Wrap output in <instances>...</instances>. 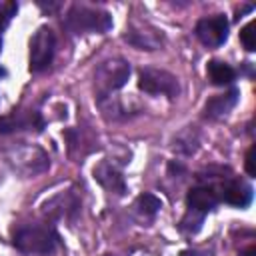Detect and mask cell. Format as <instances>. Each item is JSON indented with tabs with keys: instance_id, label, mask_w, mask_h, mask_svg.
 Listing matches in <instances>:
<instances>
[{
	"instance_id": "obj_1",
	"label": "cell",
	"mask_w": 256,
	"mask_h": 256,
	"mask_svg": "<svg viewBox=\"0 0 256 256\" xmlns=\"http://www.w3.org/2000/svg\"><path fill=\"white\" fill-rule=\"evenodd\" d=\"M60 236L50 224L28 222L12 230V244L22 254L30 256H48L58 248Z\"/></svg>"
},
{
	"instance_id": "obj_2",
	"label": "cell",
	"mask_w": 256,
	"mask_h": 256,
	"mask_svg": "<svg viewBox=\"0 0 256 256\" xmlns=\"http://www.w3.org/2000/svg\"><path fill=\"white\" fill-rule=\"evenodd\" d=\"M64 22L74 34H104L112 28L110 12L88 4H72L66 12Z\"/></svg>"
},
{
	"instance_id": "obj_3",
	"label": "cell",
	"mask_w": 256,
	"mask_h": 256,
	"mask_svg": "<svg viewBox=\"0 0 256 256\" xmlns=\"http://www.w3.org/2000/svg\"><path fill=\"white\" fill-rule=\"evenodd\" d=\"M130 78V64L124 58H106L94 70V90L100 102L112 96V92L120 90Z\"/></svg>"
},
{
	"instance_id": "obj_4",
	"label": "cell",
	"mask_w": 256,
	"mask_h": 256,
	"mask_svg": "<svg viewBox=\"0 0 256 256\" xmlns=\"http://www.w3.org/2000/svg\"><path fill=\"white\" fill-rule=\"evenodd\" d=\"M56 52V34L50 26H40L30 38V70L44 72L50 68Z\"/></svg>"
},
{
	"instance_id": "obj_5",
	"label": "cell",
	"mask_w": 256,
	"mask_h": 256,
	"mask_svg": "<svg viewBox=\"0 0 256 256\" xmlns=\"http://www.w3.org/2000/svg\"><path fill=\"white\" fill-rule=\"evenodd\" d=\"M138 88L146 94H162L168 98H174L180 94V82L178 78L162 68H142L138 74Z\"/></svg>"
},
{
	"instance_id": "obj_6",
	"label": "cell",
	"mask_w": 256,
	"mask_h": 256,
	"mask_svg": "<svg viewBox=\"0 0 256 256\" xmlns=\"http://www.w3.org/2000/svg\"><path fill=\"white\" fill-rule=\"evenodd\" d=\"M8 162L14 166V170L26 174V176H34L40 174L48 168V156L42 148L34 146V144H22L18 148H14L8 154Z\"/></svg>"
},
{
	"instance_id": "obj_7",
	"label": "cell",
	"mask_w": 256,
	"mask_h": 256,
	"mask_svg": "<svg viewBox=\"0 0 256 256\" xmlns=\"http://www.w3.org/2000/svg\"><path fill=\"white\" fill-rule=\"evenodd\" d=\"M228 18L224 14H212V16H204L196 22V36L198 40L208 46V48H218L220 44L226 42L228 38Z\"/></svg>"
},
{
	"instance_id": "obj_8",
	"label": "cell",
	"mask_w": 256,
	"mask_h": 256,
	"mask_svg": "<svg viewBox=\"0 0 256 256\" xmlns=\"http://www.w3.org/2000/svg\"><path fill=\"white\" fill-rule=\"evenodd\" d=\"M80 198L74 190L58 192L54 198H50L44 204V214L54 218V220H70L74 222L76 216L80 214Z\"/></svg>"
},
{
	"instance_id": "obj_9",
	"label": "cell",
	"mask_w": 256,
	"mask_h": 256,
	"mask_svg": "<svg viewBox=\"0 0 256 256\" xmlns=\"http://www.w3.org/2000/svg\"><path fill=\"white\" fill-rule=\"evenodd\" d=\"M214 190L218 194V200H222L230 206L246 208L252 202V188L234 176H226L218 186H214Z\"/></svg>"
},
{
	"instance_id": "obj_10",
	"label": "cell",
	"mask_w": 256,
	"mask_h": 256,
	"mask_svg": "<svg viewBox=\"0 0 256 256\" xmlns=\"http://www.w3.org/2000/svg\"><path fill=\"white\" fill-rule=\"evenodd\" d=\"M218 194L214 190L212 184H198L194 188H190L188 196H186V204H188V214H194L198 218H204L208 212H212L218 206Z\"/></svg>"
},
{
	"instance_id": "obj_11",
	"label": "cell",
	"mask_w": 256,
	"mask_h": 256,
	"mask_svg": "<svg viewBox=\"0 0 256 256\" xmlns=\"http://www.w3.org/2000/svg\"><path fill=\"white\" fill-rule=\"evenodd\" d=\"M124 40L138 50H156L162 46L160 30L150 24H132L124 34Z\"/></svg>"
},
{
	"instance_id": "obj_12",
	"label": "cell",
	"mask_w": 256,
	"mask_h": 256,
	"mask_svg": "<svg viewBox=\"0 0 256 256\" xmlns=\"http://www.w3.org/2000/svg\"><path fill=\"white\" fill-rule=\"evenodd\" d=\"M44 122L38 112H12L0 118V134H12L18 130H42Z\"/></svg>"
},
{
	"instance_id": "obj_13",
	"label": "cell",
	"mask_w": 256,
	"mask_h": 256,
	"mask_svg": "<svg viewBox=\"0 0 256 256\" xmlns=\"http://www.w3.org/2000/svg\"><path fill=\"white\" fill-rule=\"evenodd\" d=\"M236 102H238V90H236V88H230V90L224 92V94H216V96L208 98L206 104H204L202 114H204V118H208V120L224 118V116L236 106Z\"/></svg>"
},
{
	"instance_id": "obj_14",
	"label": "cell",
	"mask_w": 256,
	"mask_h": 256,
	"mask_svg": "<svg viewBox=\"0 0 256 256\" xmlns=\"http://www.w3.org/2000/svg\"><path fill=\"white\" fill-rule=\"evenodd\" d=\"M94 178L110 192V194H116V196H122L126 192V182H124V176L122 172L110 164V162H102L94 168Z\"/></svg>"
},
{
	"instance_id": "obj_15",
	"label": "cell",
	"mask_w": 256,
	"mask_h": 256,
	"mask_svg": "<svg viewBox=\"0 0 256 256\" xmlns=\"http://www.w3.org/2000/svg\"><path fill=\"white\" fill-rule=\"evenodd\" d=\"M206 72H208L210 82L216 84V86L232 84L234 78H236V70L228 62H222V60H210L208 66H206Z\"/></svg>"
},
{
	"instance_id": "obj_16",
	"label": "cell",
	"mask_w": 256,
	"mask_h": 256,
	"mask_svg": "<svg viewBox=\"0 0 256 256\" xmlns=\"http://www.w3.org/2000/svg\"><path fill=\"white\" fill-rule=\"evenodd\" d=\"M198 140H200L198 138V130L194 126H186L180 134H176L172 148L176 152L184 154V156H190V154H194L198 150Z\"/></svg>"
},
{
	"instance_id": "obj_17",
	"label": "cell",
	"mask_w": 256,
	"mask_h": 256,
	"mask_svg": "<svg viewBox=\"0 0 256 256\" xmlns=\"http://www.w3.org/2000/svg\"><path fill=\"white\" fill-rule=\"evenodd\" d=\"M136 208H138L140 214L152 218V216H156V212L162 208V200L156 198V196L150 194V192H144V194L138 196V200H136Z\"/></svg>"
},
{
	"instance_id": "obj_18",
	"label": "cell",
	"mask_w": 256,
	"mask_h": 256,
	"mask_svg": "<svg viewBox=\"0 0 256 256\" xmlns=\"http://www.w3.org/2000/svg\"><path fill=\"white\" fill-rule=\"evenodd\" d=\"M240 40H242V44H244V48H246L248 52H254V50H256V40H254V20L248 22V24L240 30Z\"/></svg>"
},
{
	"instance_id": "obj_19",
	"label": "cell",
	"mask_w": 256,
	"mask_h": 256,
	"mask_svg": "<svg viewBox=\"0 0 256 256\" xmlns=\"http://www.w3.org/2000/svg\"><path fill=\"white\" fill-rule=\"evenodd\" d=\"M18 4L16 2H0V30L10 22V18L16 14Z\"/></svg>"
},
{
	"instance_id": "obj_20",
	"label": "cell",
	"mask_w": 256,
	"mask_h": 256,
	"mask_svg": "<svg viewBox=\"0 0 256 256\" xmlns=\"http://www.w3.org/2000/svg\"><path fill=\"white\" fill-rule=\"evenodd\" d=\"M254 144L248 148V152H246V162H244V166H246V172H248V176H254L256 174V168H254Z\"/></svg>"
},
{
	"instance_id": "obj_21",
	"label": "cell",
	"mask_w": 256,
	"mask_h": 256,
	"mask_svg": "<svg viewBox=\"0 0 256 256\" xmlns=\"http://www.w3.org/2000/svg\"><path fill=\"white\" fill-rule=\"evenodd\" d=\"M180 256H212V252L210 250H196V248H192V250H182Z\"/></svg>"
},
{
	"instance_id": "obj_22",
	"label": "cell",
	"mask_w": 256,
	"mask_h": 256,
	"mask_svg": "<svg viewBox=\"0 0 256 256\" xmlns=\"http://www.w3.org/2000/svg\"><path fill=\"white\" fill-rule=\"evenodd\" d=\"M238 256H256V248H254V244H250V246H246Z\"/></svg>"
},
{
	"instance_id": "obj_23",
	"label": "cell",
	"mask_w": 256,
	"mask_h": 256,
	"mask_svg": "<svg viewBox=\"0 0 256 256\" xmlns=\"http://www.w3.org/2000/svg\"><path fill=\"white\" fill-rule=\"evenodd\" d=\"M0 48H2V40H0Z\"/></svg>"
},
{
	"instance_id": "obj_24",
	"label": "cell",
	"mask_w": 256,
	"mask_h": 256,
	"mask_svg": "<svg viewBox=\"0 0 256 256\" xmlns=\"http://www.w3.org/2000/svg\"><path fill=\"white\" fill-rule=\"evenodd\" d=\"M0 74H2V72H0Z\"/></svg>"
}]
</instances>
